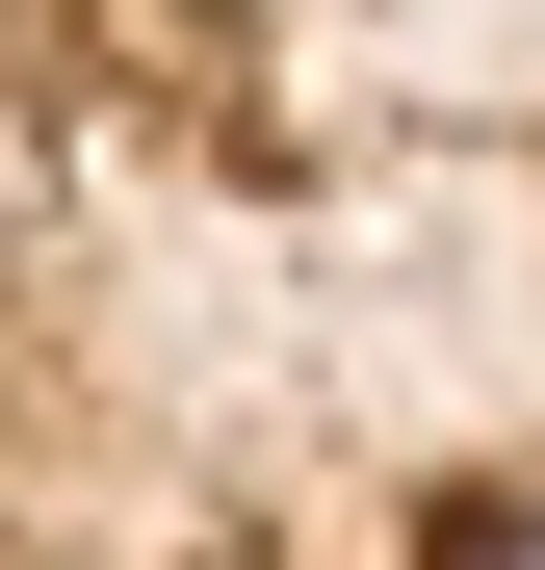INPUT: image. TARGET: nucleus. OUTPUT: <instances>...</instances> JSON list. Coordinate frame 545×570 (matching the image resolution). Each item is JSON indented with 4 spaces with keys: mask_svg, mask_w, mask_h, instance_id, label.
<instances>
[{
    "mask_svg": "<svg viewBox=\"0 0 545 570\" xmlns=\"http://www.w3.org/2000/svg\"><path fill=\"white\" fill-rule=\"evenodd\" d=\"M416 570H545V493H468V519H441Z\"/></svg>",
    "mask_w": 545,
    "mask_h": 570,
    "instance_id": "1",
    "label": "nucleus"
}]
</instances>
